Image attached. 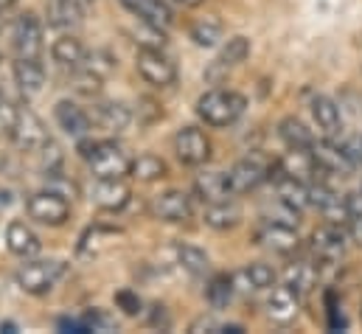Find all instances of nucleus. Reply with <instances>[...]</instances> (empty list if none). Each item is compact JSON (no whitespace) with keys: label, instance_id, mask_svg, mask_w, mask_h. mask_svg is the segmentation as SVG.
<instances>
[{"label":"nucleus","instance_id":"nucleus-1","mask_svg":"<svg viewBox=\"0 0 362 334\" xmlns=\"http://www.w3.org/2000/svg\"><path fill=\"white\" fill-rule=\"evenodd\" d=\"M194 110H197V115L205 127L225 129V127H233L245 115L247 98L236 90H228V87H211L197 98Z\"/></svg>","mask_w":362,"mask_h":334},{"label":"nucleus","instance_id":"nucleus-2","mask_svg":"<svg viewBox=\"0 0 362 334\" xmlns=\"http://www.w3.org/2000/svg\"><path fill=\"white\" fill-rule=\"evenodd\" d=\"M79 155L90 168L93 177H127L132 171V158L129 152L115 144V141H93L90 135L79 138Z\"/></svg>","mask_w":362,"mask_h":334},{"label":"nucleus","instance_id":"nucleus-3","mask_svg":"<svg viewBox=\"0 0 362 334\" xmlns=\"http://www.w3.org/2000/svg\"><path fill=\"white\" fill-rule=\"evenodd\" d=\"M68 275V261L62 258H23L14 270V284L25 295H48Z\"/></svg>","mask_w":362,"mask_h":334},{"label":"nucleus","instance_id":"nucleus-4","mask_svg":"<svg viewBox=\"0 0 362 334\" xmlns=\"http://www.w3.org/2000/svg\"><path fill=\"white\" fill-rule=\"evenodd\" d=\"M25 214L37 225L62 228L71 219V202L65 194H59L54 188H42V191H34L25 197Z\"/></svg>","mask_w":362,"mask_h":334},{"label":"nucleus","instance_id":"nucleus-5","mask_svg":"<svg viewBox=\"0 0 362 334\" xmlns=\"http://www.w3.org/2000/svg\"><path fill=\"white\" fill-rule=\"evenodd\" d=\"M135 71L146 84L166 90L177 84V65L172 57L163 54V48H138L135 51Z\"/></svg>","mask_w":362,"mask_h":334},{"label":"nucleus","instance_id":"nucleus-6","mask_svg":"<svg viewBox=\"0 0 362 334\" xmlns=\"http://www.w3.org/2000/svg\"><path fill=\"white\" fill-rule=\"evenodd\" d=\"M11 48H14V57L42 59V48H45V42H42V20L34 11H23L11 23Z\"/></svg>","mask_w":362,"mask_h":334},{"label":"nucleus","instance_id":"nucleus-7","mask_svg":"<svg viewBox=\"0 0 362 334\" xmlns=\"http://www.w3.org/2000/svg\"><path fill=\"white\" fill-rule=\"evenodd\" d=\"M272 166L264 155H247L242 161H236L230 171H228V180H230V191L233 194H250L256 191L259 185H264L270 180Z\"/></svg>","mask_w":362,"mask_h":334},{"label":"nucleus","instance_id":"nucleus-8","mask_svg":"<svg viewBox=\"0 0 362 334\" xmlns=\"http://www.w3.org/2000/svg\"><path fill=\"white\" fill-rule=\"evenodd\" d=\"M8 141H11L20 152H40V149L51 141V135H48L42 118H40L31 107H20L17 121H14L11 132H8Z\"/></svg>","mask_w":362,"mask_h":334},{"label":"nucleus","instance_id":"nucleus-9","mask_svg":"<svg viewBox=\"0 0 362 334\" xmlns=\"http://www.w3.org/2000/svg\"><path fill=\"white\" fill-rule=\"evenodd\" d=\"M172 146H175L177 161H180L182 166H191V168L205 166V163L211 161V152H214L211 138H208L199 127H180V129L175 132Z\"/></svg>","mask_w":362,"mask_h":334},{"label":"nucleus","instance_id":"nucleus-10","mask_svg":"<svg viewBox=\"0 0 362 334\" xmlns=\"http://www.w3.org/2000/svg\"><path fill=\"white\" fill-rule=\"evenodd\" d=\"M149 211L158 222H169V225H177V222H188L194 217V202H191V194L182 191V188H166L160 194L152 197L149 202Z\"/></svg>","mask_w":362,"mask_h":334},{"label":"nucleus","instance_id":"nucleus-11","mask_svg":"<svg viewBox=\"0 0 362 334\" xmlns=\"http://www.w3.org/2000/svg\"><path fill=\"white\" fill-rule=\"evenodd\" d=\"M88 200L98 211H107V214H118L129 205L132 200V188L124 183V177H95V183L88 191Z\"/></svg>","mask_w":362,"mask_h":334},{"label":"nucleus","instance_id":"nucleus-12","mask_svg":"<svg viewBox=\"0 0 362 334\" xmlns=\"http://www.w3.org/2000/svg\"><path fill=\"white\" fill-rule=\"evenodd\" d=\"M309 248H312V255L317 258V264H337L343 258L346 248H349V236L340 225L326 222V225L312 231Z\"/></svg>","mask_w":362,"mask_h":334},{"label":"nucleus","instance_id":"nucleus-13","mask_svg":"<svg viewBox=\"0 0 362 334\" xmlns=\"http://www.w3.org/2000/svg\"><path fill=\"white\" fill-rule=\"evenodd\" d=\"M309 197H312V205L323 214L326 222H334V225H343L349 222V202H346V194H340L332 183L326 180H312L309 183Z\"/></svg>","mask_w":362,"mask_h":334},{"label":"nucleus","instance_id":"nucleus-14","mask_svg":"<svg viewBox=\"0 0 362 334\" xmlns=\"http://www.w3.org/2000/svg\"><path fill=\"white\" fill-rule=\"evenodd\" d=\"M250 40L245 37V34H236V37H230L225 45H222V51L216 54V59L208 65V71H205V79L211 84H222L225 82V76L233 71V68H239L247 57H250Z\"/></svg>","mask_w":362,"mask_h":334},{"label":"nucleus","instance_id":"nucleus-15","mask_svg":"<svg viewBox=\"0 0 362 334\" xmlns=\"http://www.w3.org/2000/svg\"><path fill=\"white\" fill-rule=\"evenodd\" d=\"M312 155H315V163H317V171L320 174H332V177H351L357 166H354V161L349 158V152H346V146H340V144H334V141H329V138H323V141H315L312 144Z\"/></svg>","mask_w":362,"mask_h":334},{"label":"nucleus","instance_id":"nucleus-16","mask_svg":"<svg viewBox=\"0 0 362 334\" xmlns=\"http://www.w3.org/2000/svg\"><path fill=\"white\" fill-rule=\"evenodd\" d=\"M54 121H57V127L65 132V135H71V138H85V135H90L93 129V118L90 113L85 110V107H79L74 98H62V101H57V107H54Z\"/></svg>","mask_w":362,"mask_h":334},{"label":"nucleus","instance_id":"nucleus-17","mask_svg":"<svg viewBox=\"0 0 362 334\" xmlns=\"http://www.w3.org/2000/svg\"><path fill=\"white\" fill-rule=\"evenodd\" d=\"M256 245L267 248V250L278 253V255H289L300 248L298 231L292 225H281V222H262V228L256 231Z\"/></svg>","mask_w":362,"mask_h":334},{"label":"nucleus","instance_id":"nucleus-18","mask_svg":"<svg viewBox=\"0 0 362 334\" xmlns=\"http://www.w3.org/2000/svg\"><path fill=\"white\" fill-rule=\"evenodd\" d=\"M51 59L59 65V68H65V71H79V68H85L88 65V59H90V51L85 48V42L76 37V34H59L54 42H51Z\"/></svg>","mask_w":362,"mask_h":334},{"label":"nucleus","instance_id":"nucleus-19","mask_svg":"<svg viewBox=\"0 0 362 334\" xmlns=\"http://www.w3.org/2000/svg\"><path fill=\"white\" fill-rule=\"evenodd\" d=\"M6 248L17 258H37L42 253V239L37 236V231L28 222L11 219L6 225Z\"/></svg>","mask_w":362,"mask_h":334},{"label":"nucleus","instance_id":"nucleus-20","mask_svg":"<svg viewBox=\"0 0 362 334\" xmlns=\"http://www.w3.org/2000/svg\"><path fill=\"white\" fill-rule=\"evenodd\" d=\"M298 309H300V298L284 284V287H270L267 289V298H264V315L270 318L272 323H292L298 318Z\"/></svg>","mask_w":362,"mask_h":334},{"label":"nucleus","instance_id":"nucleus-21","mask_svg":"<svg viewBox=\"0 0 362 334\" xmlns=\"http://www.w3.org/2000/svg\"><path fill=\"white\" fill-rule=\"evenodd\" d=\"M90 118L98 129H104L110 135H118L132 124V110L124 101H95Z\"/></svg>","mask_w":362,"mask_h":334},{"label":"nucleus","instance_id":"nucleus-22","mask_svg":"<svg viewBox=\"0 0 362 334\" xmlns=\"http://www.w3.org/2000/svg\"><path fill=\"white\" fill-rule=\"evenodd\" d=\"M270 180L275 183V197H278L281 202H286L289 208H295V211H300V214H303V211L312 205L309 183H300V180H295V177L284 174L278 166H272Z\"/></svg>","mask_w":362,"mask_h":334},{"label":"nucleus","instance_id":"nucleus-23","mask_svg":"<svg viewBox=\"0 0 362 334\" xmlns=\"http://www.w3.org/2000/svg\"><path fill=\"white\" fill-rule=\"evenodd\" d=\"M194 194H197V200L205 202V205L230 200L233 191H230L228 171H199V174L194 177Z\"/></svg>","mask_w":362,"mask_h":334},{"label":"nucleus","instance_id":"nucleus-24","mask_svg":"<svg viewBox=\"0 0 362 334\" xmlns=\"http://www.w3.org/2000/svg\"><path fill=\"white\" fill-rule=\"evenodd\" d=\"M135 20H146L155 23L160 28H172L175 25V8L166 0H118Z\"/></svg>","mask_w":362,"mask_h":334},{"label":"nucleus","instance_id":"nucleus-25","mask_svg":"<svg viewBox=\"0 0 362 334\" xmlns=\"http://www.w3.org/2000/svg\"><path fill=\"white\" fill-rule=\"evenodd\" d=\"M11 76H14V84L20 87L23 96H37V93H42V87H45V68H42V59H23V57H14V62H11Z\"/></svg>","mask_w":362,"mask_h":334},{"label":"nucleus","instance_id":"nucleus-26","mask_svg":"<svg viewBox=\"0 0 362 334\" xmlns=\"http://www.w3.org/2000/svg\"><path fill=\"white\" fill-rule=\"evenodd\" d=\"M309 110H312V118H315V124H317V129H320L323 135H329V138H332V135H337V132L343 129L340 104H337L334 98H329V96L317 93V96H312Z\"/></svg>","mask_w":362,"mask_h":334},{"label":"nucleus","instance_id":"nucleus-27","mask_svg":"<svg viewBox=\"0 0 362 334\" xmlns=\"http://www.w3.org/2000/svg\"><path fill=\"white\" fill-rule=\"evenodd\" d=\"M275 166L281 168L284 174L300 180V183H312L315 174H317V163H315L312 149H292V146H289V152H286Z\"/></svg>","mask_w":362,"mask_h":334},{"label":"nucleus","instance_id":"nucleus-28","mask_svg":"<svg viewBox=\"0 0 362 334\" xmlns=\"http://www.w3.org/2000/svg\"><path fill=\"white\" fill-rule=\"evenodd\" d=\"M275 281H278V272L272 270L270 264H264V261H253V264H247L242 272L233 275V284H242V287H236V289H242V292L270 289V287H275Z\"/></svg>","mask_w":362,"mask_h":334},{"label":"nucleus","instance_id":"nucleus-29","mask_svg":"<svg viewBox=\"0 0 362 334\" xmlns=\"http://www.w3.org/2000/svg\"><path fill=\"white\" fill-rule=\"evenodd\" d=\"M202 222H205L211 231H219V234L233 231V228H239V222H242V208L233 205L230 200L205 205V211H202Z\"/></svg>","mask_w":362,"mask_h":334},{"label":"nucleus","instance_id":"nucleus-30","mask_svg":"<svg viewBox=\"0 0 362 334\" xmlns=\"http://www.w3.org/2000/svg\"><path fill=\"white\" fill-rule=\"evenodd\" d=\"M284 284L298 295V298H306L315 284H317V267L312 261H292L286 270H284Z\"/></svg>","mask_w":362,"mask_h":334},{"label":"nucleus","instance_id":"nucleus-31","mask_svg":"<svg viewBox=\"0 0 362 334\" xmlns=\"http://www.w3.org/2000/svg\"><path fill=\"white\" fill-rule=\"evenodd\" d=\"M225 34V25L216 14H205V17H197L191 25H188V37L194 40V45L199 48H214Z\"/></svg>","mask_w":362,"mask_h":334},{"label":"nucleus","instance_id":"nucleus-32","mask_svg":"<svg viewBox=\"0 0 362 334\" xmlns=\"http://www.w3.org/2000/svg\"><path fill=\"white\" fill-rule=\"evenodd\" d=\"M278 135H281V141H284L286 146H292V149H312V144H315V132H312L300 118H295V115L281 118Z\"/></svg>","mask_w":362,"mask_h":334},{"label":"nucleus","instance_id":"nucleus-33","mask_svg":"<svg viewBox=\"0 0 362 334\" xmlns=\"http://www.w3.org/2000/svg\"><path fill=\"white\" fill-rule=\"evenodd\" d=\"M132 177H138L141 183H158L163 177H169V163L160 158V155H152V152H144L138 158H132Z\"/></svg>","mask_w":362,"mask_h":334},{"label":"nucleus","instance_id":"nucleus-34","mask_svg":"<svg viewBox=\"0 0 362 334\" xmlns=\"http://www.w3.org/2000/svg\"><path fill=\"white\" fill-rule=\"evenodd\" d=\"M233 292H236V284H233V275H228V272L214 275L205 287V298H208L211 309H225L233 301Z\"/></svg>","mask_w":362,"mask_h":334},{"label":"nucleus","instance_id":"nucleus-35","mask_svg":"<svg viewBox=\"0 0 362 334\" xmlns=\"http://www.w3.org/2000/svg\"><path fill=\"white\" fill-rule=\"evenodd\" d=\"M175 253H177V264L185 272H191V275H205L211 270L208 253L202 250V248H197V245H177Z\"/></svg>","mask_w":362,"mask_h":334},{"label":"nucleus","instance_id":"nucleus-36","mask_svg":"<svg viewBox=\"0 0 362 334\" xmlns=\"http://www.w3.org/2000/svg\"><path fill=\"white\" fill-rule=\"evenodd\" d=\"M51 23L59 25V28H76L85 17V6L79 0H57L54 8H51Z\"/></svg>","mask_w":362,"mask_h":334},{"label":"nucleus","instance_id":"nucleus-37","mask_svg":"<svg viewBox=\"0 0 362 334\" xmlns=\"http://www.w3.org/2000/svg\"><path fill=\"white\" fill-rule=\"evenodd\" d=\"M104 76L101 74H95L93 68H79V71H74V90L79 93V96H88V98H93V96H98L101 93V87H104Z\"/></svg>","mask_w":362,"mask_h":334},{"label":"nucleus","instance_id":"nucleus-38","mask_svg":"<svg viewBox=\"0 0 362 334\" xmlns=\"http://www.w3.org/2000/svg\"><path fill=\"white\" fill-rule=\"evenodd\" d=\"M264 219H267V222H281V225H292V228H298V222H300V211L289 208L286 202H281V200L275 197L272 208L264 211Z\"/></svg>","mask_w":362,"mask_h":334},{"label":"nucleus","instance_id":"nucleus-39","mask_svg":"<svg viewBox=\"0 0 362 334\" xmlns=\"http://www.w3.org/2000/svg\"><path fill=\"white\" fill-rule=\"evenodd\" d=\"M115 306L124 312V315H129V318H135V315H141V298H138V292H132V289H121V292H115Z\"/></svg>","mask_w":362,"mask_h":334},{"label":"nucleus","instance_id":"nucleus-40","mask_svg":"<svg viewBox=\"0 0 362 334\" xmlns=\"http://www.w3.org/2000/svg\"><path fill=\"white\" fill-rule=\"evenodd\" d=\"M17 113H20L17 104H11L8 98L0 101V138H8V132H11L14 121H17Z\"/></svg>","mask_w":362,"mask_h":334},{"label":"nucleus","instance_id":"nucleus-41","mask_svg":"<svg viewBox=\"0 0 362 334\" xmlns=\"http://www.w3.org/2000/svg\"><path fill=\"white\" fill-rule=\"evenodd\" d=\"M188 332H194V334H205V332H222V323H216L214 318H197L191 326H188Z\"/></svg>","mask_w":362,"mask_h":334},{"label":"nucleus","instance_id":"nucleus-42","mask_svg":"<svg viewBox=\"0 0 362 334\" xmlns=\"http://www.w3.org/2000/svg\"><path fill=\"white\" fill-rule=\"evenodd\" d=\"M346 152H349V158L354 161V166L362 168V135H354V138L346 144Z\"/></svg>","mask_w":362,"mask_h":334},{"label":"nucleus","instance_id":"nucleus-43","mask_svg":"<svg viewBox=\"0 0 362 334\" xmlns=\"http://www.w3.org/2000/svg\"><path fill=\"white\" fill-rule=\"evenodd\" d=\"M346 202H349V217H351V219H354V217H362V188L346 194Z\"/></svg>","mask_w":362,"mask_h":334},{"label":"nucleus","instance_id":"nucleus-44","mask_svg":"<svg viewBox=\"0 0 362 334\" xmlns=\"http://www.w3.org/2000/svg\"><path fill=\"white\" fill-rule=\"evenodd\" d=\"M152 309H155V315H152L149 323H152V326H160V329H169V326H172V318L163 312V306H152Z\"/></svg>","mask_w":362,"mask_h":334},{"label":"nucleus","instance_id":"nucleus-45","mask_svg":"<svg viewBox=\"0 0 362 334\" xmlns=\"http://www.w3.org/2000/svg\"><path fill=\"white\" fill-rule=\"evenodd\" d=\"M349 234H351L354 245H357V248H362V217H354V219H349Z\"/></svg>","mask_w":362,"mask_h":334},{"label":"nucleus","instance_id":"nucleus-46","mask_svg":"<svg viewBox=\"0 0 362 334\" xmlns=\"http://www.w3.org/2000/svg\"><path fill=\"white\" fill-rule=\"evenodd\" d=\"M166 3H169L175 11H180V8H182V11H188V8H197V6H202L205 0H166Z\"/></svg>","mask_w":362,"mask_h":334},{"label":"nucleus","instance_id":"nucleus-47","mask_svg":"<svg viewBox=\"0 0 362 334\" xmlns=\"http://www.w3.org/2000/svg\"><path fill=\"white\" fill-rule=\"evenodd\" d=\"M17 3H20V0H0V8L6 11V8H11V6H17Z\"/></svg>","mask_w":362,"mask_h":334},{"label":"nucleus","instance_id":"nucleus-48","mask_svg":"<svg viewBox=\"0 0 362 334\" xmlns=\"http://www.w3.org/2000/svg\"><path fill=\"white\" fill-rule=\"evenodd\" d=\"M3 98H6V96H3V90H0V101H3Z\"/></svg>","mask_w":362,"mask_h":334},{"label":"nucleus","instance_id":"nucleus-49","mask_svg":"<svg viewBox=\"0 0 362 334\" xmlns=\"http://www.w3.org/2000/svg\"><path fill=\"white\" fill-rule=\"evenodd\" d=\"M0 11H3V8H0Z\"/></svg>","mask_w":362,"mask_h":334}]
</instances>
